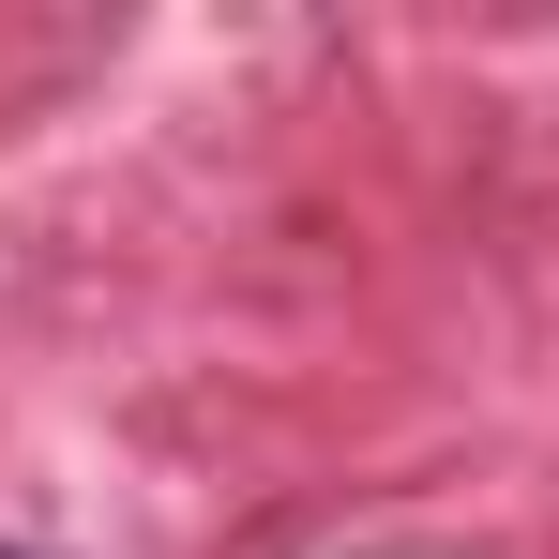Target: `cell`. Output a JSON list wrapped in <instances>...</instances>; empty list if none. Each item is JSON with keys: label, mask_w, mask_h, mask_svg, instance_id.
<instances>
[{"label": "cell", "mask_w": 559, "mask_h": 559, "mask_svg": "<svg viewBox=\"0 0 559 559\" xmlns=\"http://www.w3.org/2000/svg\"><path fill=\"white\" fill-rule=\"evenodd\" d=\"M0 559H15V545H0Z\"/></svg>", "instance_id": "1"}]
</instances>
